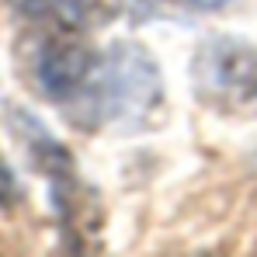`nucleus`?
I'll list each match as a JSON object with an SVG mask.
<instances>
[{"mask_svg":"<svg viewBox=\"0 0 257 257\" xmlns=\"http://www.w3.org/2000/svg\"><path fill=\"white\" fill-rule=\"evenodd\" d=\"M157 90L160 84L150 56L139 52L136 45H111V52L97 59V70L80 101L90 104L94 118H122L153 104Z\"/></svg>","mask_w":257,"mask_h":257,"instance_id":"obj_1","label":"nucleus"},{"mask_svg":"<svg viewBox=\"0 0 257 257\" xmlns=\"http://www.w3.org/2000/svg\"><path fill=\"white\" fill-rule=\"evenodd\" d=\"M32 70H35V84L52 101H80L97 70V59L73 35H49L35 49Z\"/></svg>","mask_w":257,"mask_h":257,"instance_id":"obj_2","label":"nucleus"},{"mask_svg":"<svg viewBox=\"0 0 257 257\" xmlns=\"http://www.w3.org/2000/svg\"><path fill=\"white\" fill-rule=\"evenodd\" d=\"M195 80L226 104H257V49L243 42H209L195 59Z\"/></svg>","mask_w":257,"mask_h":257,"instance_id":"obj_3","label":"nucleus"},{"mask_svg":"<svg viewBox=\"0 0 257 257\" xmlns=\"http://www.w3.org/2000/svg\"><path fill=\"white\" fill-rule=\"evenodd\" d=\"M25 18H35V21H52L66 32H80L87 28L97 11H101V0H11Z\"/></svg>","mask_w":257,"mask_h":257,"instance_id":"obj_4","label":"nucleus"},{"mask_svg":"<svg viewBox=\"0 0 257 257\" xmlns=\"http://www.w3.org/2000/svg\"><path fill=\"white\" fill-rule=\"evenodd\" d=\"M18 195H21V191H18V177H14L11 167L0 160V205H14Z\"/></svg>","mask_w":257,"mask_h":257,"instance_id":"obj_5","label":"nucleus"},{"mask_svg":"<svg viewBox=\"0 0 257 257\" xmlns=\"http://www.w3.org/2000/svg\"><path fill=\"white\" fill-rule=\"evenodd\" d=\"M191 4H198V7H222V4H229V0H191Z\"/></svg>","mask_w":257,"mask_h":257,"instance_id":"obj_6","label":"nucleus"}]
</instances>
